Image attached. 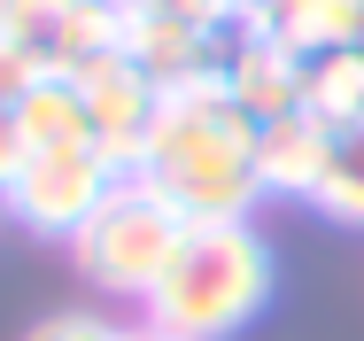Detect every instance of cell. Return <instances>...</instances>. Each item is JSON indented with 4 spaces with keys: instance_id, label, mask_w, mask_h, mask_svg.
I'll list each match as a JSON object with an SVG mask.
<instances>
[{
    "instance_id": "9a60e30c",
    "label": "cell",
    "mask_w": 364,
    "mask_h": 341,
    "mask_svg": "<svg viewBox=\"0 0 364 341\" xmlns=\"http://www.w3.org/2000/svg\"><path fill=\"white\" fill-rule=\"evenodd\" d=\"M31 341H132V334H117V326L93 318V310H63V318H39Z\"/></svg>"
},
{
    "instance_id": "ba28073f",
    "label": "cell",
    "mask_w": 364,
    "mask_h": 341,
    "mask_svg": "<svg viewBox=\"0 0 364 341\" xmlns=\"http://www.w3.org/2000/svg\"><path fill=\"white\" fill-rule=\"evenodd\" d=\"M225 47H232V39H225V31H210V23H194V16H171V8H132V0H124L117 55H132L155 85H186V78L225 70Z\"/></svg>"
},
{
    "instance_id": "7a4b0ae2",
    "label": "cell",
    "mask_w": 364,
    "mask_h": 341,
    "mask_svg": "<svg viewBox=\"0 0 364 341\" xmlns=\"http://www.w3.org/2000/svg\"><path fill=\"white\" fill-rule=\"evenodd\" d=\"M272 303V248L248 217L186 225L171 272L147 295V326L171 341H225Z\"/></svg>"
},
{
    "instance_id": "5b68a950",
    "label": "cell",
    "mask_w": 364,
    "mask_h": 341,
    "mask_svg": "<svg viewBox=\"0 0 364 341\" xmlns=\"http://www.w3.org/2000/svg\"><path fill=\"white\" fill-rule=\"evenodd\" d=\"M124 0H0V31L31 47L55 78H77L93 55H117Z\"/></svg>"
},
{
    "instance_id": "d6986e66",
    "label": "cell",
    "mask_w": 364,
    "mask_h": 341,
    "mask_svg": "<svg viewBox=\"0 0 364 341\" xmlns=\"http://www.w3.org/2000/svg\"><path fill=\"white\" fill-rule=\"evenodd\" d=\"M132 8H147V0H132Z\"/></svg>"
},
{
    "instance_id": "e0dca14e",
    "label": "cell",
    "mask_w": 364,
    "mask_h": 341,
    "mask_svg": "<svg viewBox=\"0 0 364 341\" xmlns=\"http://www.w3.org/2000/svg\"><path fill=\"white\" fill-rule=\"evenodd\" d=\"M132 341H171V334H155V326H147V334H132Z\"/></svg>"
},
{
    "instance_id": "6da1fadb",
    "label": "cell",
    "mask_w": 364,
    "mask_h": 341,
    "mask_svg": "<svg viewBox=\"0 0 364 341\" xmlns=\"http://www.w3.org/2000/svg\"><path fill=\"white\" fill-rule=\"evenodd\" d=\"M132 171H140L186 225L248 217V202L264 194V179H256V117L225 93V70L186 78V85H163L155 125H147V147H140Z\"/></svg>"
},
{
    "instance_id": "5bb4252c",
    "label": "cell",
    "mask_w": 364,
    "mask_h": 341,
    "mask_svg": "<svg viewBox=\"0 0 364 341\" xmlns=\"http://www.w3.org/2000/svg\"><path fill=\"white\" fill-rule=\"evenodd\" d=\"M39 78H55V70L39 63L31 47H16V39L0 31V109H16V101H23V93H31Z\"/></svg>"
},
{
    "instance_id": "3957f363",
    "label": "cell",
    "mask_w": 364,
    "mask_h": 341,
    "mask_svg": "<svg viewBox=\"0 0 364 341\" xmlns=\"http://www.w3.org/2000/svg\"><path fill=\"white\" fill-rule=\"evenodd\" d=\"M178 241H186V217L163 202L140 171H124V179L101 194V209L70 233V256H77V272L93 279V287H109V295H140V303H147L155 279L171 272Z\"/></svg>"
},
{
    "instance_id": "30bf717a",
    "label": "cell",
    "mask_w": 364,
    "mask_h": 341,
    "mask_svg": "<svg viewBox=\"0 0 364 341\" xmlns=\"http://www.w3.org/2000/svg\"><path fill=\"white\" fill-rule=\"evenodd\" d=\"M256 16H264L272 39H287L302 63L341 55V47H364V0H264Z\"/></svg>"
},
{
    "instance_id": "ac0fdd59",
    "label": "cell",
    "mask_w": 364,
    "mask_h": 341,
    "mask_svg": "<svg viewBox=\"0 0 364 341\" xmlns=\"http://www.w3.org/2000/svg\"><path fill=\"white\" fill-rule=\"evenodd\" d=\"M232 8H240V16H248V8H264V0H232Z\"/></svg>"
},
{
    "instance_id": "8fae6325",
    "label": "cell",
    "mask_w": 364,
    "mask_h": 341,
    "mask_svg": "<svg viewBox=\"0 0 364 341\" xmlns=\"http://www.w3.org/2000/svg\"><path fill=\"white\" fill-rule=\"evenodd\" d=\"M16 125H23L31 147H101V140H93V117H85L77 78H39V85L16 101Z\"/></svg>"
},
{
    "instance_id": "2e32d148",
    "label": "cell",
    "mask_w": 364,
    "mask_h": 341,
    "mask_svg": "<svg viewBox=\"0 0 364 341\" xmlns=\"http://www.w3.org/2000/svg\"><path fill=\"white\" fill-rule=\"evenodd\" d=\"M23 163H31V140H23V125H16V109H0V194L23 179Z\"/></svg>"
},
{
    "instance_id": "8992f818",
    "label": "cell",
    "mask_w": 364,
    "mask_h": 341,
    "mask_svg": "<svg viewBox=\"0 0 364 341\" xmlns=\"http://www.w3.org/2000/svg\"><path fill=\"white\" fill-rule=\"evenodd\" d=\"M77 93H85V117H93L101 155H109L117 171H132V163H140V147H147V125H155L163 85H155L132 55H93V63L77 70Z\"/></svg>"
},
{
    "instance_id": "7c38bea8",
    "label": "cell",
    "mask_w": 364,
    "mask_h": 341,
    "mask_svg": "<svg viewBox=\"0 0 364 341\" xmlns=\"http://www.w3.org/2000/svg\"><path fill=\"white\" fill-rule=\"evenodd\" d=\"M302 117H318L326 132L364 125V47H341V55H318L310 63V78H302Z\"/></svg>"
},
{
    "instance_id": "4fadbf2b",
    "label": "cell",
    "mask_w": 364,
    "mask_h": 341,
    "mask_svg": "<svg viewBox=\"0 0 364 341\" xmlns=\"http://www.w3.org/2000/svg\"><path fill=\"white\" fill-rule=\"evenodd\" d=\"M310 202L326 209V217H341V225H357V233H364V125H341V132H333L326 179H318Z\"/></svg>"
},
{
    "instance_id": "9c48e42d",
    "label": "cell",
    "mask_w": 364,
    "mask_h": 341,
    "mask_svg": "<svg viewBox=\"0 0 364 341\" xmlns=\"http://www.w3.org/2000/svg\"><path fill=\"white\" fill-rule=\"evenodd\" d=\"M326 155H333V132H326L318 117H302V109L256 125V179H264V194H294V202H310L318 179H326Z\"/></svg>"
},
{
    "instance_id": "277c9868",
    "label": "cell",
    "mask_w": 364,
    "mask_h": 341,
    "mask_svg": "<svg viewBox=\"0 0 364 341\" xmlns=\"http://www.w3.org/2000/svg\"><path fill=\"white\" fill-rule=\"evenodd\" d=\"M117 179H124V171H117L101 147H31L23 179H16L0 202L16 209L31 233H63V241H70L77 225L101 209V194H109Z\"/></svg>"
},
{
    "instance_id": "52a82bcc",
    "label": "cell",
    "mask_w": 364,
    "mask_h": 341,
    "mask_svg": "<svg viewBox=\"0 0 364 341\" xmlns=\"http://www.w3.org/2000/svg\"><path fill=\"white\" fill-rule=\"evenodd\" d=\"M302 78H310V63L294 55L287 39H272L264 16L248 8V16L232 23V47H225V93H232L256 125H272V117H294V109H302Z\"/></svg>"
}]
</instances>
